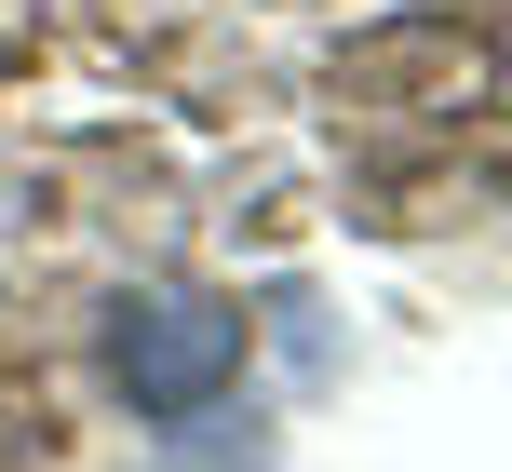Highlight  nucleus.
I'll return each instance as SVG.
<instances>
[{"label":"nucleus","mask_w":512,"mask_h":472,"mask_svg":"<svg viewBox=\"0 0 512 472\" xmlns=\"http://www.w3.org/2000/svg\"><path fill=\"white\" fill-rule=\"evenodd\" d=\"M108 378H122L149 419H189V405H216L243 378V311L203 284H135L122 311H108Z\"/></svg>","instance_id":"1"}]
</instances>
